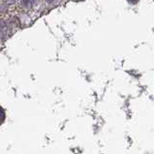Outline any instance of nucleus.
<instances>
[{"instance_id":"obj_1","label":"nucleus","mask_w":154,"mask_h":154,"mask_svg":"<svg viewBox=\"0 0 154 154\" xmlns=\"http://www.w3.org/2000/svg\"><path fill=\"white\" fill-rule=\"evenodd\" d=\"M0 118H3V113H2V112H1V109H0Z\"/></svg>"}]
</instances>
